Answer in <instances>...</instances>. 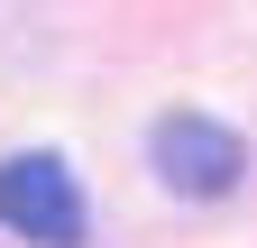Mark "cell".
<instances>
[{
    "label": "cell",
    "instance_id": "cell-1",
    "mask_svg": "<svg viewBox=\"0 0 257 248\" xmlns=\"http://www.w3.org/2000/svg\"><path fill=\"white\" fill-rule=\"evenodd\" d=\"M0 230L28 248H74L83 239V184L64 157H0Z\"/></svg>",
    "mask_w": 257,
    "mask_h": 248
},
{
    "label": "cell",
    "instance_id": "cell-2",
    "mask_svg": "<svg viewBox=\"0 0 257 248\" xmlns=\"http://www.w3.org/2000/svg\"><path fill=\"white\" fill-rule=\"evenodd\" d=\"M147 147H156V175H166L184 202H220V193L248 175L239 129H220V119H202V110H166Z\"/></svg>",
    "mask_w": 257,
    "mask_h": 248
}]
</instances>
